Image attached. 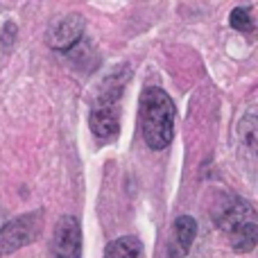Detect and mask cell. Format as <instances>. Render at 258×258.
I'll return each instance as SVG.
<instances>
[{"mask_svg": "<svg viewBox=\"0 0 258 258\" xmlns=\"http://www.w3.org/2000/svg\"><path fill=\"white\" fill-rule=\"evenodd\" d=\"M41 229H43V215L39 211L18 215V218L5 222L0 227V256L32 245L41 233Z\"/></svg>", "mask_w": 258, "mask_h": 258, "instance_id": "obj_3", "label": "cell"}, {"mask_svg": "<svg viewBox=\"0 0 258 258\" xmlns=\"http://www.w3.org/2000/svg\"><path fill=\"white\" fill-rule=\"evenodd\" d=\"M215 224L227 233L231 247L236 251H240V254H249L256 247V242H258L256 211L245 200H240V197L224 200L222 211L215 218Z\"/></svg>", "mask_w": 258, "mask_h": 258, "instance_id": "obj_2", "label": "cell"}, {"mask_svg": "<svg viewBox=\"0 0 258 258\" xmlns=\"http://www.w3.org/2000/svg\"><path fill=\"white\" fill-rule=\"evenodd\" d=\"M197 236V222L190 215H179L174 220V229H172V240H170V256L172 258H181L190 251L192 240Z\"/></svg>", "mask_w": 258, "mask_h": 258, "instance_id": "obj_7", "label": "cell"}, {"mask_svg": "<svg viewBox=\"0 0 258 258\" xmlns=\"http://www.w3.org/2000/svg\"><path fill=\"white\" fill-rule=\"evenodd\" d=\"M229 23H231V27H233V30H238V32H251V30H254V21H251L247 7H236V9H233Z\"/></svg>", "mask_w": 258, "mask_h": 258, "instance_id": "obj_9", "label": "cell"}, {"mask_svg": "<svg viewBox=\"0 0 258 258\" xmlns=\"http://www.w3.org/2000/svg\"><path fill=\"white\" fill-rule=\"evenodd\" d=\"M0 227H3V213H0Z\"/></svg>", "mask_w": 258, "mask_h": 258, "instance_id": "obj_10", "label": "cell"}, {"mask_svg": "<svg viewBox=\"0 0 258 258\" xmlns=\"http://www.w3.org/2000/svg\"><path fill=\"white\" fill-rule=\"evenodd\" d=\"M141 134L143 141L150 150H165L172 143L174 136V118L177 109L174 102L163 89L159 86H147L141 95Z\"/></svg>", "mask_w": 258, "mask_h": 258, "instance_id": "obj_1", "label": "cell"}, {"mask_svg": "<svg viewBox=\"0 0 258 258\" xmlns=\"http://www.w3.org/2000/svg\"><path fill=\"white\" fill-rule=\"evenodd\" d=\"M52 254L54 258H82V227L75 215H63L54 224Z\"/></svg>", "mask_w": 258, "mask_h": 258, "instance_id": "obj_5", "label": "cell"}, {"mask_svg": "<svg viewBox=\"0 0 258 258\" xmlns=\"http://www.w3.org/2000/svg\"><path fill=\"white\" fill-rule=\"evenodd\" d=\"M82 34H84V21L77 14H71V16H63L59 21H54L48 30V45L57 52H71L77 43L82 41Z\"/></svg>", "mask_w": 258, "mask_h": 258, "instance_id": "obj_6", "label": "cell"}, {"mask_svg": "<svg viewBox=\"0 0 258 258\" xmlns=\"http://www.w3.org/2000/svg\"><path fill=\"white\" fill-rule=\"evenodd\" d=\"M89 125L100 141L116 136L120 129V86H113V91L100 95V102L89 116Z\"/></svg>", "mask_w": 258, "mask_h": 258, "instance_id": "obj_4", "label": "cell"}, {"mask_svg": "<svg viewBox=\"0 0 258 258\" xmlns=\"http://www.w3.org/2000/svg\"><path fill=\"white\" fill-rule=\"evenodd\" d=\"M104 258H143V242L136 236L116 238L107 245Z\"/></svg>", "mask_w": 258, "mask_h": 258, "instance_id": "obj_8", "label": "cell"}]
</instances>
